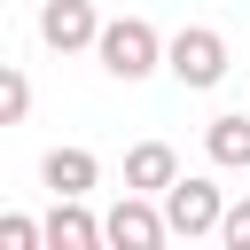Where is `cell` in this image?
<instances>
[{
    "label": "cell",
    "instance_id": "3",
    "mask_svg": "<svg viewBox=\"0 0 250 250\" xmlns=\"http://www.w3.org/2000/svg\"><path fill=\"white\" fill-rule=\"evenodd\" d=\"M156 211H164V234H219V211H227V195H219V180H203V172H180L164 195H156Z\"/></svg>",
    "mask_w": 250,
    "mask_h": 250
},
{
    "label": "cell",
    "instance_id": "2",
    "mask_svg": "<svg viewBox=\"0 0 250 250\" xmlns=\"http://www.w3.org/2000/svg\"><path fill=\"white\" fill-rule=\"evenodd\" d=\"M164 70H172L188 94H211L234 62H227V39H219L211 23H188V31H172V39H164Z\"/></svg>",
    "mask_w": 250,
    "mask_h": 250
},
{
    "label": "cell",
    "instance_id": "8",
    "mask_svg": "<svg viewBox=\"0 0 250 250\" xmlns=\"http://www.w3.org/2000/svg\"><path fill=\"white\" fill-rule=\"evenodd\" d=\"M172 180H180L172 141H141V148H125V188H133V195H164Z\"/></svg>",
    "mask_w": 250,
    "mask_h": 250
},
{
    "label": "cell",
    "instance_id": "11",
    "mask_svg": "<svg viewBox=\"0 0 250 250\" xmlns=\"http://www.w3.org/2000/svg\"><path fill=\"white\" fill-rule=\"evenodd\" d=\"M0 250H39V219H23V211H0Z\"/></svg>",
    "mask_w": 250,
    "mask_h": 250
},
{
    "label": "cell",
    "instance_id": "7",
    "mask_svg": "<svg viewBox=\"0 0 250 250\" xmlns=\"http://www.w3.org/2000/svg\"><path fill=\"white\" fill-rule=\"evenodd\" d=\"M39 180H47L55 195H94V188H102V156H94V148H47V156H39Z\"/></svg>",
    "mask_w": 250,
    "mask_h": 250
},
{
    "label": "cell",
    "instance_id": "1",
    "mask_svg": "<svg viewBox=\"0 0 250 250\" xmlns=\"http://www.w3.org/2000/svg\"><path fill=\"white\" fill-rule=\"evenodd\" d=\"M94 55H102V70H109L117 86H141V78L164 70V39H156V23H141V16H109V23L94 31Z\"/></svg>",
    "mask_w": 250,
    "mask_h": 250
},
{
    "label": "cell",
    "instance_id": "5",
    "mask_svg": "<svg viewBox=\"0 0 250 250\" xmlns=\"http://www.w3.org/2000/svg\"><path fill=\"white\" fill-rule=\"evenodd\" d=\"M94 31H102L94 0H39V39H47L55 55H78V47H94Z\"/></svg>",
    "mask_w": 250,
    "mask_h": 250
},
{
    "label": "cell",
    "instance_id": "6",
    "mask_svg": "<svg viewBox=\"0 0 250 250\" xmlns=\"http://www.w3.org/2000/svg\"><path fill=\"white\" fill-rule=\"evenodd\" d=\"M47 250H102V219L86 211V195H55V211L39 219Z\"/></svg>",
    "mask_w": 250,
    "mask_h": 250
},
{
    "label": "cell",
    "instance_id": "12",
    "mask_svg": "<svg viewBox=\"0 0 250 250\" xmlns=\"http://www.w3.org/2000/svg\"><path fill=\"white\" fill-rule=\"evenodd\" d=\"M219 242H227V250H250V195L219 211Z\"/></svg>",
    "mask_w": 250,
    "mask_h": 250
},
{
    "label": "cell",
    "instance_id": "9",
    "mask_svg": "<svg viewBox=\"0 0 250 250\" xmlns=\"http://www.w3.org/2000/svg\"><path fill=\"white\" fill-rule=\"evenodd\" d=\"M203 156H211L219 172H250V117H242V109L211 117V125H203Z\"/></svg>",
    "mask_w": 250,
    "mask_h": 250
},
{
    "label": "cell",
    "instance_id": "10",
    "mask_svg": "<svg viewBox=\"0 0 250 250\" xmlns=\"http://www.w3.org/2000/svg\"><path fill=\"white\" fill-rule=\"evenodd\" d=\"M31 117V78L16 62H0V125H23Z\"/></svg>",
    "mask_w": 250,
    "mask_h": 250
},
{
    "label": "cell",
    "instance_id": "4",
    "mask_svg": "<svg viewBox=\"0 0 250 250\" xmlns=\"http://www.w3.org/2000/svg\"><path fill=\"white\" fill-rule=\"evenodd\" d=\"M102 242H117V250H164L172 234H164V211H156V195H117V211L102 219Z\"/></svg>",
    "mask_w": 250,
    "mask_h": 250
}]
</instances>
